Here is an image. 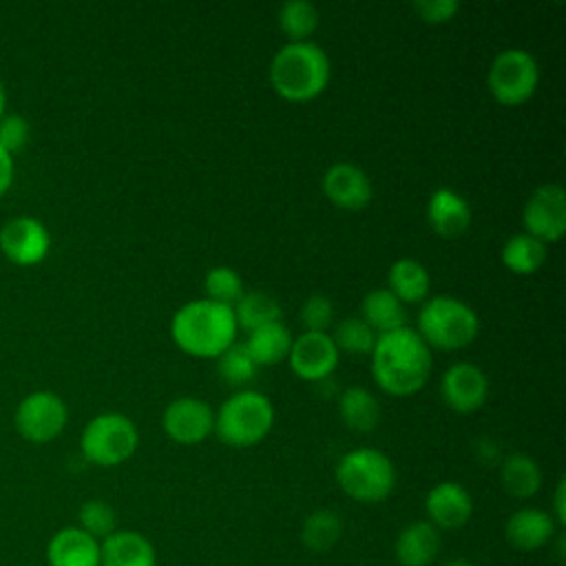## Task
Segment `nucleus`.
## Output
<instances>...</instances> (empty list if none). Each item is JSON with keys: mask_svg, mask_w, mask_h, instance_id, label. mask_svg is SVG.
I'll return each instance as SVG.
<instances>
[{"mask_svg": "<svg viewBox=\"0 0 566 566\" xmlns=\"http://www.w3.org/2000/svg\"><path fill=\"white\" fill-rule=\"evenodd\" d=\"M374 382L389 396L405 398L418 394L431 374V349L411 327L378 334L371 349Z\"/></svg>", "mask_w": 566, "mask_h": 566, "instance_id": "1", "label": "nucleus"}, {"mask_svg": "<svg viewBox=\"0 0 566 566\" xmlns=\"http://www.w3.org/2000/svg\"><path fill=\"white\" fill-rule=\"evenodd\" d=\"M237 318L232 307L197 298L181 305L170 321L175 345L195 358H217L237 343Z\"/></svg>", "mask_w": 566, "mask_h": 566, "instance_id": "2", "label": "nucleus"}, {"mask_svg": "<svg viewBox=\"0 0 566 566\" xmlns=\"http://www.w3.org/2000/svg\"><path fill=\"white\" fill-rule=\"evenodd\" d=\"M332 64L327 53L314 42H287L270 62V82L285 102H312L329 84Z\"/></svg>", "mask_w": 566, "mask_h": 566, "instance_id": "3", "label": "nucleus"}, {"mask_svg": "<svg viewBox=\"0 0 566 566\" xmlns=\"http://www.w3.org/2000/svg\"><path fill=\"white\" fill-rule=\"evenodd\" d=\"M274 424L272 400L254 389L230 394L214 411L217 438L234 449H248L265 440Z\"/></svg>", "mask_w": 566, "mask_h": 566, "instance_id": "4", "label": "nucleus"}, {"mask_svg": "<svg viewBox=\"0 0 566 566\" xmlns=\"http://www.w3.org/2000/svg\"><path fill=\"white\" fill-rule=\"evenodd\" d=\"M416 332L429 349L455 352L478 338L480 318L471 305L455 296H433L420 307Z\"/></svg>", "mask_w": 566, "mask_h": 566, "instance_id": "5", "label": "nucleus"}, {"mask_svg": "<svg viewBox=\"0 0 566 566\" xmlns=\"http://www.w3.org/2000/svg\"><path fill=\"white\" fill-rule=\"evenodd\" d=\"M336 482L345 495L363 504H376L391 495L396 469L389 455L371 447L347 451L336 464Z\"/></svg>", "mask_w": 566, "mask_h": 566, "instance_id": "6", "label": "nucleus"}, {"mask_svg": "<svg viewBox=\"0 0 566 566\" xmlns=\"http://www.w3.org/2000/svg\"><path fill=\"white\" fill-rule=\"evenodd\" d=\"M139 444V431L135 422L124 413H99L86 422L80 449L82 455L97 467H117L126 462Z\"/></svg>", "mask_w": 566, "mask_h": 566, "instance_id": "7", "label": "nucleus"}, {"mask_svg": "<svg viewBox=\"0 0 566 566\" xmlns=\"http://www.w3.org/2000/svg\"><path fill=\"white\" fill-rule=\"evenodd\" d=\"M539 84V66L531 51L511 46L500 51L486 73V88L502 106H522Z\"/></svg>", "mask_w": 566, "mask_h": 566, "instance_id": "8", "label": "nucleus"}, {"mask_svg": "<svg viewBox=\"0 0 566 566\" xmlns=\"http://www.w3.org/2000/svg\"><path fill=\"white\" fill-rule=\"evenodd\" d=\"M69 420L66 402L46 389L33 391L20 400L15 409V429L18 433L35 444L51 442L57 438Z\"/></svg>", "mask_w": 566, "mask_h": 566, "instance_id": "9", "label": "nucleus"}, {"mask_svg": "<svg viewBox=\"0 0 566 566\" xmlns=\"http://www.w3.org/2000/svg\"><path fill=\"white\" fill-rule=\"evenodd\" d=\"M524 232L544 245L566 234V192L559 184H542L531 192L522 210Z\"/></svg>", "mask_w": 566, "mask_h": 566, "instance_id": "10", "label": "nucleus"}, {"mask_svg": "<svg viewBox=\"0 0 566 566\" xmlns=\"http://www.w3.org/2000/svg\"><path fill=\"white\" fill-rule=\"evenodd\" d=\"M161 427L164 433L177 444H199L214 431V411L201 398L181 396L166 405Z\"/></svg>", "mask_w": 566, "mask_h": 566, "instance_id": "11", "label": "nucleus"}, {"mask_svg": "<svg viewBox=\"0 0 566 566\" xmlns=\"http://www.w3.org/2000/svg\"><path fill=\"white\" fill-rule=\"evenodd\" d=\"M340 352L327 332H303L292 340L287 363L292 371L307 382H321L332 376Z\"/></svg>", "mask_w": 566, "mask_h": 566, "instance_id": "12", "label": "nucleus"}, {"mask_svg": "<svg viewBox=\"0 0 566 566\" xmlns=\"http://www.w3.org/2000/svg\"><path fill=\"white\" fill-rule=\"evenodd\" d=\"M440 396L444 405L455 413H473L484 407L489 396V378L486 374L467 360L453 363L447 367L440 380Z\"/></svg>", "mask_w": 566, "mask_h": 566, "instance_id": "13", "label": "nucleus"}, {"mask_svg": "<svg viewBox=\"0 0 566 566\" xmlns=\"http://www.w3.org/2000/svg\"><path fill=\"white\" fill-rule=\"evenodd\" d=\"M51 248L49 230L33 217H13L0 228V250L15 265L40 263Z\"/></svg>", "mask_w": 566, "mask_h": 566, "instance_id": "14", "label": "nucleus"}, {"mask_svg": "<svg viewBox=\"0 0 566 566\" xmlns=\"http://www.w3.org/2000/svg\"><path fill=\"white\" fill-rule=\"evenodd\" d=\"M321 188L332 206L349 212L367 208L374 197V188L367 172L349 161L332 164L321 179Z\"/></svg>", "mask_w": 566, "mask_h": 566, "instance_id": "15", "label": "nucleus"}, {"mask_svg": "<svg viewBox=\"0 0 566 566\" xmlns=\"http://www.w3.org/2000/svg\"><path fill=\"white\" fill-rule=\"evenodd\" d=\"M427 522L438 531H453L464 526L473 515L471 493L458 482H438L424 497Z\"/></svg>", "mask_w": 566, "mask_h": 566, "instance_id": "16", "label": "nucleus"}, {"mask_svg": "<svg viewBox=\"0 0 566 566\" xmlns=\"http://www.w3.org/2000/svg\"><path fill=\"white\" fill-rule=\"evenodd\" d=\"M427 221L442 239H455L471 226V206L453 188H436L427 201Z\"/></svg>", "mask_w": 566, "mask_h": 566, "instance_id": "17", "label": "nucleus"}, {"mask_svg": "<svg viewBox=\"0 0 566 566\" xmlns=\"http://www.w3.org/2000/svg\"><path fill=\"white\" fill-rule=\"evenodd\" d=\"M49 566H99V542L80 526H64L46 544Z\"/></svg>", "mask_w": 566, "mask_h": 566, "instance_id": "18", "label": "nucleus"}, {"mask_svg": "<svg viewBox=\"0 0 566 566\" xmlns=\"http://www.w3.org/2000/svg\"><path fill=\"white\" fill-rule=\"evenodd\" d=\"M555 526L557 524L551 513L535 506H524L506 520L504 535L509 544L520 551H537L553 539Z\"/></svg>", "mask_w": 566, "mask_h": 566, "instance_id": "19", "label": "nucleus"}, {"mask_svg": "<svg viewBox=\"0 0 566 566\" xmlns=\"http://www.w3.org/2000/svg\"><path fill=\"white\" fill-rule=\"evenodd\" d=\"M150 539L137 531H115L99 542V566H155Z\"/></svg>", "mask_w": 566, "mask_h": 566, "instance_id": "20", "label": "nucleus"}, {"mask_svg": "<svg viewBox=\"0 0 566 566\" xmlns=\"http://www.w3.org/2000/svg\"><path fill=\"white\" fill-rule=\"evenodd\" d=\"M440 546V531L431 522L418 520L398 533L394 551L400 566H429L438 557Z\"/></svg>", "mask_w": 566, "mask_h": 566, "instance_id": "21", "label": "nucleus"}, {"mask_svg": "<svg viewBox=\"0 0 566 566\" xmlns=\"http://www.w3.org/2000/svg\"><path fill=\"white\" fill-rule=\"evenodd\" d=\"M387 290L402 305L420 303L429 294V272L418 259H396L387 270Z\"/></svg>", "mask_w": 566, "mask_h": 566, "instance_id": "22", "label": "nucleus"}, {"mask_svg": "<svg viewBox=\"0 0 566 566\" xmlns=\"http://www.w3.org/2000/svg\"><path fill=\"white\" fill-rule=\"evenodd\" d=\"M292 340L294 338L283 321H274L248 332V340L243 345L256 367H270L287 358Z\"/></svg>", "mask_w": 566, "mask_h": 566, "instance_id": "23", "label": "nucleus"}, {"mask_svg": "<svg viewBox=\"0 0 566 566\" xmlns=\"http://www.w3.org/2000/svg\"><path fill=\"white\" fill-rule=\"evenodd\" d=\"M338 413H340V420L345 422V427L349 431H356V433L374 431L378 420H380L378 400L363 385L347 387L340 394V398H338Z\"/></svg>", "mask_w": 566, "mask_h": 566, "instance_id": "24", "label": "nucleus"}, {"mask_svg": "<svg viewBox=\"0 0 566 566\" xmlns=\"http://www.w3.org/2000/svg\"><path fill=\"white\" fill-rule=\"evenodd\" d=\"M360 318L376 334H387L405 327L407 314H405V305L387 287H376L363 296Z\"/></svg>", "mask_w": 566, "mask_h": 566, "instance_id": "25", "label": "nucleus"}, {"mask_svg": "<svg viewBox=\"0 0 566 566\" xmlns=\"http://www.w3.org/2000/svg\"><path fill=\"white\" fill-rule=\"evenodd\" d=\"M500 480L509 495L517 500L533 497L542 486V469L526 453H511L500 467Z\"/></svg>", "mask_w": 566, "mask_h": 566, "instance_id": "26", "label": "nucleus"}, {"mask_svg": "<svg viewBox=\"0 0 566 566\" xmlns=\"http://www.w3.org/2000/svg\"><path fill=\"white\" fill-rule=\"evenodd\" d=\"M546 256H548L546 245L526 232L511 234L502 245L504 268L520 276L535 274L544 265Z\"/></svg>", "mask_w": 566, "mask_h": 566, "instance_id": "27", "label": "nucleus"}, {"mask_svg": "<svg viewBox=\"0 0 566 566\" xmlns=\"http://www.w3.org/2000/svg\"><path fill=\"white\" fill-rule=\"evenodd\" d=\"M234 318H237V327H243L248 332L263 327L268 323L281 321V305L279 301L261 290H252L245 292L232 307Z\"/></svg>", "mask_w": 566, "mask_h": 566, "instance_id": "28", "label": "nucleus"}, {"mask_svg": "<svg viewBox=\"0 0 566 566\" xmlns=\"http://www.w3.org/2000/svg\"><path fill=\"white\" fill-rule=\"evenodd\" d=\"M276 22L290 42H310L318 29L321 15L318 9L307 0H290L281 4Z\"/></svg>", "mask_w": 566, "mask_h": 566, "instance_id": "29", "label": "nucleus"}, {"mask_svg": "<svg viewBox=\"0 0 566 566\" xmlns=\"http://www.w3.org/2000/svg\"><path fill=\"white\" fill-rule=\"evenodd\" d=\"M340 517L329 509H318L305 517L301 526V542L314 553H325L340 539Z\"/></svg>", "mask_w": 566, "mask_h": 566, "instance_id": "30", "label": "nucleus"}, {"mask_svg": "<svg viewBox=\"0 0 566 566\" xmlns=\"http://www.w3.org/2000/svg\"><path fill=\"white\" fill-rule=\"evenodd\" d=\"M378 334L360 318V316H345L336 323L332 340L336 345L338 352H347V354H371L374 345H376Z\"/></svg>", "mask_w": 566, "mask_h": 566, "instance_id": "31", "label": "nucleus"}, {"mask_svg": "<svg viewBox=\"0 0 566 566\" xmlns=\"http://www.w3.org/2000/svg\"><path fill=\"white\" fill-rule=\"evenodd\" d=\"M256 365L250 358L243 343H232L226 352L217 356L219 378L230 387H245L256 378Z\"/></svg>", "mask_w": 566, "mask_h": 566, "instance_id": "32", "label": "nucleus"}, {"mask_svg": "<svg viewBox=\"0 0 566 566\" xmlns=\"http://www.w3.org/2000/svg\"><path fill=\"white\" fill-rule=\"evenodd\" d=\"M203 290L208 301H214L228 307H234V303L245 294L243 279L239 276V272H234L228 265L210 268L203 276Z\"/></svg>", "mask_w": 566, "mask_h": 566, "instance_id": "33", "label": "nucleus"}, {"mask_svg": "<svg viewBox=\"0 0 566 566\" xmlns=\"http://www.w3.org/2000/svg\"><path fill=\"white\" fill-rule=\"evenodd\" d=\"M77 520H80L77 526L84 533H88L91 537H95L97 542H102L111 533H115V524H117V515H115L113 506L104 500H86L80 506Z\"/></svg>", "mask_w": 566, "mask_h": 566, "instance_id": "34", "label": "nucleus"}, {"mask_svg": "<svg viewBox=\"0 0 566 566\" xmlns=\"http://www.w3.org/2000/svg\"><path fill=\"white\" fill-rule=\"evenodd\" d=\"M298 318L305 332H327L334 318V305L325 294H312L303 301L298 310Z\"/></svg>", "mask_w": 566, "mask_h": 566, "instance_id": "35", "label": "nucleus"}, {"mask_svg": "<svg viewBox=\"0 0 566 566\" xmlns=\"http://www.w3.org/2000/svg\"><path fill=\"white\" fill-rule=\"evenodd\" d=\"M29 142V122L20 115H2L0 119V148L9 155L24 148Z\"/></svg>", "mask_w": 566, "mask_h": 566, "instance_id": "36", "label": "nucleus"}, {"mask_svg": "<svg viewBox=\"0 0 566 566\" xmlns=\"http://www.w3.org/2000/svg\"><path fill=\"white\" fill-rule=\"evenodd\" d=\"M460 4L455 0H418L413 2V11L427 24H444L453 20Z\"/></svg>", "mask_w": 566, "mask_h": 566, "instance_id": "37", "label": "nucleus"}, {"mask_svg": "<svg viewBox=\"0 0 566 566\" xmlns=\"http://www.w3.org/2000/svg\"><path fill=\"white\" fill-rule=\"evenodd\" d=\"M11 181H13V159L4 148H0V197L9 190Z\"/></svg>", "mask_w": 566, "mask_h": 566, "instance_id": "38", "label": "nucleus"}, {"mask_svg": "<svg viewBox=\"0 0 566 566\" xmlns=\"http://www.w3.org/2000/svg\"><path fill=\"white\" fill-rule=\"evenodd\" d=\"M566 482L559 480L557 482V489H555V511H553V520L555 524H564L566 522Z\"/></svg>", "mask_w": 566, "mask_h": 566, "instance_id": "39", "label": "nucleus"}, {"mask_svg": "<svg viewBox=\"0 0 566 566\" xmlns=\"http://www.w3.org/2000/svg\"><path fill=\"white\" fill-rule=\"evenodd\" d=\"M444 566H473V562H469V559H464V557H453V559H449Z\"/></svg>", "mask_w": 566, "mask_h": 566, "instance_id": "40", "label": "nucleus"}, {"mask_svg": "<svg viewBox=\"0 0 566 566\" xmlns=\"http://www.w3.org/2000/svg\"><path fill=\"white\" fill-rule=\"evenodd\" d=\"M4 106H7V88H4V84L0 82V119H2V115H4Z\"/></svg>", "mask_w": 566, "mask_h": 566, "instance_id": "41", "label": "nucleus"}]
</instances>
